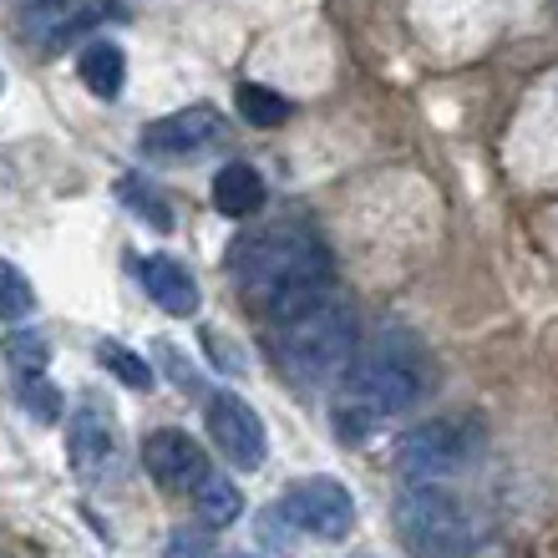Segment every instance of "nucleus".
<instances>
[{
  "mask_svg": "<svg viewBox=\"0 0 558 558\" xmlns=\"http://www.w3.org/2000/svg\"><path fill=\"white\" fill-rule=\"evenodd\" d=\"M5 361L31 381V376H41L46 361H51V340H46L41 330H31V325H21V330L5 336Z\"/></svg>",
  "mask_w": 558,
  "mask_h": 558,
  "instance_id": "nucleus-17",
  "label": "nucleus"
},
{
  "mask_svg": "<svg viewBox=\"0 0 558 558\" xmlns=\"http://www.w3.org/2000/svg\"><path fill=\"white\" fill-rule=\"evenodd\" d=\"M397 529L422 558H462L477 544V518L468 498L447 483H412L397 498Z\"/></svg>",
  "mask_w": 558,
  "mask_h": 558,
  "instance_id": "nucleus-4",
  "label": "nucleus"
},
{
  "mask_svg": "<svg viewBox=\"0 0 558 558\" xmlns=\"http://www.w3.org/2000/svg\"><path fill=\"white\" fill-rule=\"evenodd\" d=\"M279 513L284 523L300 533H315L325 544H340L355 523V498L345 493L340 477H305V483H294L284 498H279Z\"/></svg>",
  "mask_w": 558,
  "mask_h": 558,
  "instance_id": "nucleus-6",
  "label": "nucleus"
},
{
  "mask_svg": "<svg viewBox=\"0 0 558 558\" xmlns=\"http://www.w3.org/2000/svg\"><path fill=\"white\" fill-rule=\"evenodd\" d=\"M193 502H198V513H204L208 529H229V523L244 513V493H239V483H229V477H214V472H208L204 483H198Z\"/></svg>",
  "mask_w": 558,
  "mask_h": 558,
  "instance_id": "nucleus-14",
  "label": "nucleus"
},
{
  "mask_svg": "<svg viewBox=\"0 0 558 558\" xmlns=\"http://www.w3.org/2000/svg\"><path fill=\"white\" fill-rule=\"evenodd\" d=\"M97 361H102V366L112 371L122 386H133V391H147V386L158 381V376H153V366H147L137 351H128L122 340H97Z\"/></svg>",
  "mask_w": 558,
  "mask_h": 558,
  "instance_id": "nucleus-15",
  "label": "nucleus"
},
{
  "mask_svg": "<svg viewBox=\"0 0 558 558\" xmlns=\"http://www.w3.org/2000/svg\"><path fill=\"white\" fill-rule=\"evenodd\" d=\"M143 290L147 300L158 310H168V315H178V320H189V315H198V284H193V275L178 259H168V254H153V259H143Z\"/></svg>",
  "mask_w": 558,
  "mask_h": 558,
  "instance_id": "nucleus-11",
  "label": "nucleus"
},
{
  "mask_svg": "<svg viewBox=\"0 0 558 558\" xmlns=\"http://www.w3.org/2000/svg\"><path fill=\"white\" fill-rule=\"evenodd\" d=\"M223 133V112L219 107H183V112H168V118L147 122L137 147L147 158H189V153H204L208 143H219Z\"/></svg>",
  "mask_w": 558,
  "mask_h": 558,
  "instance_id": "nucleus-9",
  "label": "nucleus"
},
{
  "mask_svg": "<svg viewBox=\"0 0 558 558\" xmlns=\"http://www.w3.org/2000/svg\"><path fill=\"white\" fill-rule=\"evenodd\" d=\"M229 269L244 300L265 310L269 320H284L290 310H300L310 294L330 284V254L305 223H269V229L244 234L229 250Z\"/></svg>",
  "mask_w": 558,
  "mask_h": 558,
  "instance_id": "nucleus-2",
  "label": "nucleus"
},
{
  "mask_svg": "<svg viewBox=\"0 0 558 558\" xmlns=\"http://www.w3.org/2000/svg\"><path fill=\"white\" fill-rule=\"evenodd\" d=\"M208 437L219 441V452L244 472L265 462V422L234 391H219V397L208 401Z\"/></svg>",
  "mask_w": 558,
  "mask_h": 558,
  "instance_id": "nucleus-8",
  "label": "nucleus"
},
{
  "mask_svg": "<svg viewBox=\"0 0 558 558\" xmlns=\"http://www.w3.org/2000/svg\"><path fill=\"white\" fill-rule=\"evenodd\" d=\"M143 468L162 493H198V483L208 477V452L189 432L162 426V432H153L143 441Z\"/></svg>",
  "mask_w": 558,
  "mask_h": 558,
  "instance_id": "nucleus-7",
  "label": "nucleus"
},
{
  "mask_svg": "<svg viewBox=\"0 0 558 558\" xmlns=\"http://www.w3.org/2000/svg\"><path fill=\"white\" fill-rule=\"evenodd\" d=\"M31 310H36V290H31V279L11 265V259H0V320H26Z\"/></svg>",
  "mask_w": 558,
  "mask_h": 558,
  "instance_id": "nucleus-18",
  "label": "nucleus"
},
{
  "mask_svg": "<svg viewBox=\"0 0 558 558\" xmlns=\"http://www.w3.org/2000/svg\"><path fill=\"white\" fill-rule=\"evenodd\" d=\"M76 76H82V87L92 92V97H102V102H112V97H122V87H128V57H122L118 41H87L82 46V57H76Z\"/></svg>",
  "mask_w": 558,
  "mask_h": 558,
  "instance_id": "nucleus-13",
  "label": "nucleus"
},
{
  "mask_svg": "<svg viewBox=\"0 0 558 558\" xmlns=\"http://www.w3.org/2000/svg\"><path fill=\"white\" fill-rule=\"evenodd\" d=\"M26 412L36 416V422H57V412H61V397L41 381V376H31L26 381Z\"/></svg>",
  "mask_w": 558,
  "mask_h": 558,
  "instance_id": "nucleus-20",
  "label": "nucleus"
},
{
  "mask_svg": "<svg viewBox=\"0 0 558 558\" xmlns=\"http://www.w3.org/2000/svg\"><path fill=\"white\" fill-rule=\"evenodd\" d=\"M229 558H254V554H229Z\"/></svg>",
  "mask_w": 558,
  "mask_h": 558,
  "instance_id": "nucleus-22",
  "label": "nucleus"
},
{
  "mask_svg": "<svg viewBox=\"0 0 558 558\" xmlns=\"http://www.w3.org/2000/svg\"><path fill=\"white\" fill-rule=\"evenodd\" d=\"M162 558H208V533H193V529H178L162 548Z\"/></svg>",
  "mask_w": 558,
  "mask_h": 558,
  "instance_id": "nucleus-21",
  "label": "nucleus"
},
{
  "mask_svg": "<svg viewBox=\"0 0 558 558\" xmlns=\"http://www.w3.org/2000/svg\"><path fill=\"white\" fill-rule=\"evenodd\" d=\"M234 102H239V118L250 122V128H275V122L290 118V102H284L279 92L259 87V82H244Z\"/></svg>",
  "mask_w": 558,
  "mask_h": 558,
  "instance_id": "nucleus-16",
  "label": "nucleus"
},
{
  "mask_svg": "<svg viewBox=\"0 0 558 558\" xmlns=\"http://www.w3.org/2000/svg\"><path fill=\"white\" fill-rule=\"evenodd\" d=\"M66 462H72L76 477H102L118 462V426L112 416L97 412V407H76L72 422H66Z\"/></svg>",
  "mask_w": 558,
  "mask_h": 558,
  "instance_id": "nucleus-10",
  "label": "nucleus"
},
{
  "mask_svg": "<svg viewBox=\"0 0 558 558\" xmlns=\"http://www.w3.org/2000/svg\"><path fill=\"white\" fill-rule=\"evenodd\" d=\"M214 208L223 219H250L265 208V178L254 162H223L214 173Z\"/></svg>",
  "mask_w": 558,
  "mask_h": 558,
  "instance_id": "nucleus-12",
  "label": "nucleus"
},
{
  "mask_svg": "<svg viewBox=\"0 0 558 558\" xmlns=\"http://www.w3.org/2000/svg\"><path fill=\"white\" fill-rule=\"evenodd\" d=\"M426 351L422 340L401 325H386L351 355V366L340 371L336 391V426L340 437H371L376 426H386L391 416L412 412L426 391Z\"/></svg>",
  "mask_w": 558,
  "mask_h": 558,
  "instance_id": "nucleus-1",
  "label": "nucleus"
},
{
  "mask_svg": "<svg viewBox=\"0 0 558 558\" xmlns=\"http://www.w3.org/2000/svg\"><path fill=\"white\" fill-rule=\"evenodd\" d=\"M351 351H355V305L336 284H325L300 310L275 320V355L294 381L305 386L336 381L340 371L351 366Z\"/></svg>",
  "mask_w": 558,
  "mask_h": 558,
  "instance_id": "nucleus-3",
  "label": "nucleus"
},
{
  "mask_svg": "<svg viewBox=\"0 0 558 558\" xmlns=\"http://www.w3.org/2000/svg\"><path fill=\"white\" fill-rule=\"evenodd\" d=\"M477 441L483 432L472 416H432L397 441V472L407 483H447L477 457Z\"/></svg>",
  "mask_w": 558,
  "mask_h": 558,
  "instance_id": "nucleus-5",
  "label": "nucleus"
},
{
  "mask_svg": "<svg viewBox=\"0 0 558 558\" xmlns=\"http://www.w3.org/2000/svg\"><path fill=\"white\" fill-rule=\"evenodd\" d=\"M122 198H128V204H133V214L143 223H153V229H158V234H168V229H173V214H168V204H162L158 193L153 189H143V183H137V178H128V183H122Z\"/></svg>",
  "mask_w": 558,
  "mask_h": 558,
  "instance_id": "nucleus-19",
  "label": "nucleus"
},
{
  "mask_svg": "<svg viewBox=\"0 0 558 558\" xmlns=\"http://www.w3.org/2000/svg\"><path fill=\"white\" fill-rule=\"evenodd\" d=\"M0 87H5V76H0Z\"/></svg>",
  "mask_w": 558,
  "mask_h": 558,
  "instance_id": "nucleus-23",
  "label": "nucleus"
}]
</instances>
